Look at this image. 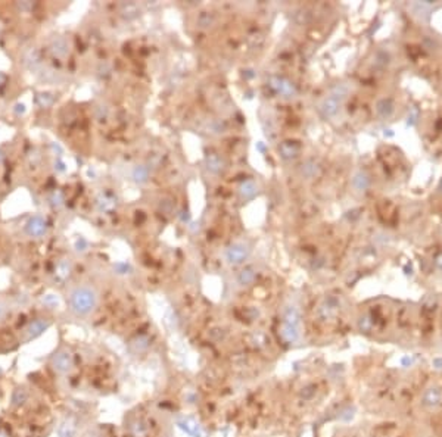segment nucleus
Wrapping results in <instances>:
<instances>
[{
	"instance_id": "b1692460",
	"label": "nucleus",
	"mask_w": 442,
	"mask_h": 437,
	"mask_svg": "<svg viewBox=\"0 0 442 437\" xmlns=\"http://www.w3.org/2000/svg\"><path fill=\"white\" fill-rule=\"evenodd\" d=\"M435 265L442 271V253H440V255L437 256V259H435Z\"/></svg>"
},
{
	"instance_id": "0eeeda50",
	"label": "nucleus",
	"mask_w": 442,
	"mask_h": 437,
	"mask_svg": "<svg viewBox=\"0 0 442 437\" xmlns=\"http://www.w3.org/2000/svg\"><path fill=\"white\" fill-rule=\"evenodd\" d=\"M47 231V222L46 219L40 215H34L31 218L27 221L25 224V233L30 235V237H34V238H40L46 234Z\"/></svg>"
},
{
	"instance_id": "1a4fd4ad",
	"label": "nucleus",
	"mask_w": 442,
	"mask_h": 437,
	"mask_svg": "<svg viewBox=\"0 0 442 437\" xmlns=\"http://www.w3.org/2000/svg\"><path fill=\"white\" fill-rule=\"evenodd\" d=\"M50 326V323L47 320H43V318H38V320H34L31 321L25 330H24V341H31L34 340L36 337L41 336L47 328Z\"/></svg>"
},
{
	"instance_id": "ddd939ff",
	"label": "nucleus",
	"mask_w": 442,
	"mask_h": 437,
	"mask_svg": "<svg viewBox=\"0 0 442 437\" xmlns=\"http://www.w3.org/2000/svg\"><path fill=\"white\" fill-rule=\"evenodd\" d=\"M205 162H207V168H208V171L213 172V174H220L221 171L224 169V161L221 159L219 155H216V153L207 156Z\"/></svg>"
},
{
	"instance_id": "dca6fc26",
	"label": "nucleus",
	"mask_w": 442,
	"mask_h": 437,
	"mask_svg": "<svg viewBox=\"0 0 442 437\" xmlns=\"http://www.w3.org/2000/svg\"><path fill=\"white\" fill-rule=\"evenodd\" d=\"M255 280V272H254V269L252 268H245L240 274H239V277H237V281H239V284L240 286H249V284H252V281Z\"/></svg>"
},
{
	"instance_id": "6ab92c4d",
	"label": "nucleus",
	"mask_w": 442,
	"mask_h": 437,
	"mask_svg": "<svg viewBox=\"0 0 442 437\" xmlns=\"http://www.w3.org/2000/svg\"><path fill=\"white\" fill-rule=\"evenodd\" d=\"M67 49H68V44H67V41H65L64 38H58V40H55L53 44H52V52H53L55 55H59V56L65 55V53H67Z\"/></svg>"
},
{
	"instance_id": "aec40b11",
	"label": "nucleus",
	"mask_w": 442,
	"mask_h": 437,
	"mask_svg": "<svg viewBox=\"0 0 442 437\" xmlns=\"http://www.w3.org/2000/svg\"><path fill=\"white\" fill-rule=\"evenodd\" d=\"M316 392H317V387L314 386V384H308V386H305L304 389H302V392H301V396L304 398V399H313L314 398V395H316Z\"/></svg>"
},
{
	"instance_id": "2eb2a0df",
	"label": "nucleus",
	"mask_w": 442,
	"mask_h": 437,
	"mask_svg": "<svg viewBox=\"0 0 442 437\" xmlns=\"http://www.w3.org/2000/svg\"><path fill=\"white\" fill-rule=\"evenodd\" d=\"M257 192H258V189L254 181H245L240 186V195L243 199H252L257 195Z\"/></svg>"
},
{
	"instance_id": "f8f14e48",
	"label": "nucleus",
	"mask_w": 442,
	"mask_h": 437,
	"mask_svg": "<svg viewBox=\"0 0 442 437\" xmlns=\"http://www.w3.org/2000/svg\"><path fill=\"white\" fill-rule=\"evenodd\" d=\"M337 306H339V302H337L334 298H328V299L323 302V305L320 306L319 312H320V315L326 320V318H331L332 315L337 311Z\"/></svg>"
},
{
	"instance_id": "5701e85b",
	"label": "nucleus",
	"mask_w": 442,
	"mask_h": 437,
	"mask_svg": "<svg viewBox=\"0 0 442 437\" xmlns=\"http://www.w3.org/2000/svg\"><path fill=\"white\" fill-rule=\"evenodd\" d=\"M4 314H6V306H4V303H3V302L0 301V321L3 320Z\"/></svg>"
},
{
	"instance_id": "f257e3e1",
	"label": "nucleus",
	"mask_w": 442,
	"mask_h": 437,
	"mask_svg": "<svg viewBox=\"0 0 442 437\" xmlns=\"http://www.w3.org/2000/svg\"><path fill=\"white\" fill-rule=\"evenodd\" d=\"M99 303V295L92 286H77L68 296L70 311L77 317H89L95 312Z\"/></svg>"
},
{
	"instance_id": "a878e982",
	"label": "nucleus",
	"mask_w": 442,
	"mask_h": 437,
	"mask_svg": "<svg viewBox=\"0 0 442 437\" xmlns=\"http://www.w3.org/2000/svg\"><path fill=\"white\" fill-rule=\"evenodd\" d=\"M440 190L442 192V180H441V183H440Z\"/></svg>"
},
{
	"instance_id": "423d86ee",
	"label": "nucleus",
	"mask_w": 442,
	"mask_h": 437,
	"mask_svg": "<svg viewBox=\"0 0 442 437\" xmlns=\"http://www.w3.org/2000/svg\"><path fill=\"white\" fill-rule=\"evenodd\" d=\"M249 256V247L245 243H234L225 250V258L230 264H242Z\"/></svg>"
},
{
	"instance_id": "9d476101",
	"label": "nucleus",
	"mask_w": 442,
	"mask_h": 437,
	"mask_svg": "<svg viewBox=\"0 0 442 437\" xmlns=\"http://www.w3.org/2000/svg\"><path fill=\"white\" fill-rule=\"evenodd\" d=\"M395 110V105H394V101L389 99V98H385V99H380L377 103H376V112L380 118L386 119L389 116H392Z\"/></svg>"
},
{
	"instance_id": "4be33fe9",
	"label": "nucleus",
	"mask_w": 442,
	"mask_h": 437,
	"mask_svg": "<svg viewBox=\"0 0 442 437\" xmlns=\"http://www.w3.org/2000/svg\"><path fill=\"white\" fill-rule=\"evenodd\" d=\"M432 365H434L435 370H442V358H435L432 361Z\"/></svg>"
},
{
	"instance_id": "a211bd4d",
	"label": "nucleus",
	"mask_w": 442,
	"mask_h": 437,
	"mask_svg": "<svg viewBox=\"0 0 442 437\" xmlns=\"http://www.w3.org/2000/svg\"><path fill=\"white\" fill-rule=\"evenodd\" d=\"M147 175H149V171H147V168L146 167H136L134 168V171H133V178H134V181H137V183H145L146 180H147Z\"/></svg>"
},
{
	"instance_id": "20e7f679",
	"label": "nucleus",
	"mask_w": 442,
	"mask_h": 437,
	"mask_svg": "<svg viewBox=\"0 0 442 437\" xmlns=\"http://www.w3.org/2000/svg\"><path fill=\"white\" fill-rule=\"evenodd\" d=\"M50 367L52 370L56 372V374H68L73 367H74V359H73V355L68 349H59L50 359Z\"/></svg>"
},
{
	"instance_id": "f3484780",
	"label": "nucleus",
	"mask_w": 442,
	"mask_h": 437,
	"mask_svg": "<svg viewBox=\"0 0 442 437\" xmlns=\"http://www.w3.org/2000/svg\"><path fill=\"white\" fill-rule=\"evenodd\" d=\"M319 169H320V167H319L314 161H307V162L302 165V168H301L302 174H304L305 177H308V178L317 175V174H319Z\"/></svg>"
},
{
	"instance_id": "7ed1b4c3",
	"label": "nucleus",
	"mask_w": 442,
	"mask_h": 437,
	"mask_svg": "<svg viewBox=\"0 0 442 437\" xmlns=\"http://www.w3.org/2000/svg\"><path fill=\"white\" fill-rule=\"evenodd\" d=\"M299 311L295 306H288L283 321V337L288 341H295L299 337Z\"/></svg>"
},
{
	"instance_id": "4468645a",
	"label": "nucleus",
	"mask_w": 442,
	"mask_h": 437,
	"mask_svg": "<svg viewBox=\"0 0 442 437\" xmlns=\"http://www.w3.org/2000/svg\"><path fill=\"white\" fill-rule=\"evenodd\" d=\"M352 184H354V187H355L358 192H364V190H367L368 186H370V178H368V175H367L366 172L360 171V172H357V174L354 175Z\"/></svg>"
},
{
	"instance_id": "f03ea898",
	"label": "nucleus",
	"mask_w": 442,
	"mask_h": 437,
	"mask_svg": "<svg viewBox=\"0 0 442 437\" xmlns=\"http://www.w3.org/2000/svg\"><path fill=\"white\" fill-rule=\"evenodd\" d=\"M346 96H348V87L336 86L334 89H332L329 96L326 99H323V102L319 106V112L322 113V116H325V118L334 116L340 109L342 103L345 102Z\"/></svg>"
},
{
	"instance_id": "412c9836",
	"label": "nucleus",
	"mask_w": 442,
	"mask_h": 437,
	"mask_svg": "<svg viewBox=\"0 0 442 437\" xmlns=\"http://www.w3.org/2000/svg\"><path fill=\"white\" fill-rule=\"evenodd\" d=\"M358 326H360V330H361V331H368V330L371 328V321H370L368 317H361Z\"/></svg>"
},
{
	"instance_id": "9b49d317",
	"label": "nucleus",
	"mask_w": 442,
	"mask_h": 437,
	"mask_svg": "<svg viewBox=\"0 0 442 437\" xmlns=\"http://www.w3.org/2000/svg\"><path fill=\"white\" fill-rule=\"evenodd\" d=\"M279 152H280L282 158H285V159H294L299 153V144L295 143V141H285V143L280 144Z\"/></svg>"
},
{
	"instance_id": "6e6552de",
	"label": "nucleus",
	"mask_w": 442,
	"mask_h": 437,
	"mask_svg": "<svg viewBox=\"0 0 442 437\" xmlns=\"http://www.w3.org/2000/svg\"><path fill=\"white\" fill-rule=\"evenodd\" d=\"M270 87L274 92H277L279 95L285 96V98H294L296 95L295 86L289 80L282 78V77H271L270 78Z\"/></svg>"
},
{
	"instance_id": "39448f33",
	"label": "nucleus",
	"mask_w": 442,
	"mask_h": 437,
	"mask_svg": "<svg viewBox=\"0 0 442 437\" xmlns=\"http://www.w3.org/2000/svg\"><path fill=\"white\" fill-rule=\"evenodd\" d=\"M420 403L425 409H437L442 403V387L438 384L425 389L420 398Z\"/></svg>"
},
{
	"instance_id": "393cba45",
	"label": "nucleus",
	"mask_w": 442,
	"mask_h": 437,
	"mask_svg": "<svg viewBox=\"0 0 442 437\" xmlns=\"http://www.w3.org/2000/svg\"><path fill=\"white\" fill-rule=\"evenodd\" d=\"M3 81H4V75H3V74H0V84H1Z\"/></svg>"
}]
</instances>
